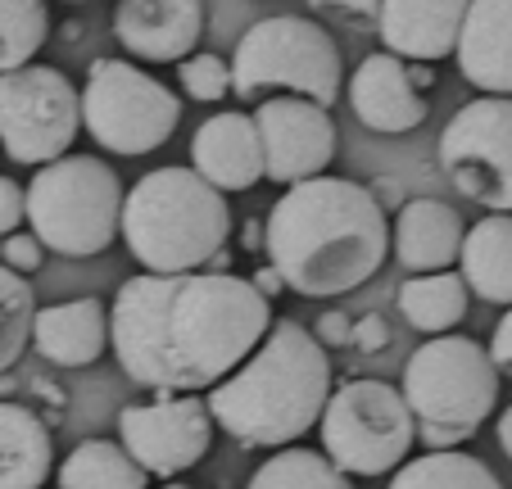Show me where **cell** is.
Instances as JSON below:
<instances>
[{"instance_id":"1","label":"cell","mask_w":512,"mask_h":489,"mask_svg":"<svg viewBox=\"0 0 512 489\" xmlns=\"http://www.w3.org/2000/svg\"><path fill=\"white\" fill-rule=\"evenodd\" d=\"M268 331L272 299L236 272H141L109 308L118 367L159 394L227 381Z\"/></svg>"},{"instance_id":"2","label":"cell","mask_w":512,"mask_h":489,"mask_svg":"<svg viewBox=\"0 0 512 489\" xmlns=\"http://www.w3.org/2000/svg\"><path fill=\"white\" fill-rule=\"evenodd\" d=\"M268 263L286 290L304 299L349 295L372 281L390 254L386 204L345 177H309L286 186L268 209Z\"/></svg>"},{"instance_id":"3","label":"cell","mask_w":512,"mask_h":489,"mask_svg":"<svg viewBox=\"0 0 512 489\" xmlns=\"http://www.w3.org/2000/svg\"><path fill=\"white\" fill-rule=\"evenodd\" d=\"M218 431L250 449H286L322 422L331 399V358L309 326L272 322L263 345L209 394Z\"/></svg>"},{"instance_id":"4","label":"cell","mask_w":512,"mask_h":489,"mask_svg":"<svg viewBox=\"0 0 512 489\" xmlns=\"http://www.w3.org/2000/svg\"><path fill=\"white\" fill-rule=\"evenodd\" d=\"M232 236L227 191L195 168H155L123 200V240L145 272H195Z\"/></svg>"},{"instance_id":"5","label":"cell","mask_w":512,"mask_h":489,"mask_svg":"<svg viewBox=\"0 0 512 489\" xmlns=\"http://www.w3.org/2000/svg\"><path fill=\"white\" fill-rule=\"evenodd\" d=\"M123 182L96 154H64L41 163L28 182L32 236L55 254L91 259L123 236Z\"/></svg>"},{"instance_id":"6","label":"cell","mask_w":512,"mask_h":489,"mask_svg":"<svg viewBox=\"0 0 512 489\" xmlns=\"http://www.w3.org/2000/svg\"><path fill=\"white\" fill-rule=\"evenodd\" d=\"M290 91L309 96L318 105H336L345 87V64L331 32L300 14H272L259 19L232 55V91L241 100H254L259 91Z\"/></svg>"},{"instance_id":"7","label":"cell","mask_w":512,"mask_h":489,"mask_svg":"<svg viewBox=\"0 0 512 489\" xmlns=\"http://www.w3.org/2000/svg\"><path fill=\"white\" fill-rule=\"evenodd\" d=\"M322 453L349 476H390L408 462L417 444V417L404 390L386 381H349L331 390L318 422Z\"/></svg>"},{"instance_id":"8","label":"cell","mask_w":512,"mask_h":489,"mask_svg":"<svg viewBox=\"0 0 512 489\" xmlns=\"http://www.w3.org/2000/svg\"><path fill=\"white\" fill-rule=\"evenodd\" d=\"M499 367L472 336H435L404 367V399L417 426H449L467 440L499 403Z\"/></svg>"},{"instance_id":"9","label":"cell","mask_w":512,"mask_h":489,"mask_svg":"<svg viewBox=\"0 0 512 489\" xmlns=\"http://www.w3.org/2000/svg\"><path fill=\"white\" fill-rule=\"evenodd\" d=\"M182 123V100L173 87L127 59H96L82 87V127L109 154H150L168 145Z\"/></svg>"},{"instance_id":"10","label":"cell","mask_w":512,"mask_h":489,"mask_svg":"<svg viewBox=\"0 0 512 489\" xmlns=\"http://www.w3.org/2000/svg\"><path fill=\"white\" fill-rule=\"evenodd\" d=\"M82 132V91L50 64L0 73V150L23 168L55 163Z\"/></svg>"},{"instance_id":"11","label":"cell","mask_w":512,"mask_h":489,"mask_svg":"<svg viewBox=\"0 0 512 489\" xmlns=\"http://www.w3.org/2000/svg\"><path fill=\"white\" fill-rule=\"evenodd\" d=\"M440 168L472 204L512 213V96H481L458 109L440 132Z\"/></svg>"},{"instance_id":"12","label":"cell","mask_w":512,"mask_h":489,"mask_svg":"<svg viewBox=\"0 0 512 489\" xmlns=\"http://www.w3.org/2000/svg\"><path fill=\"white\" fill-rule=\"evenodd\" d=\"M118 440L150 476L173 480L191 471L213 444L209 399L159 394L155 403H127L118 413Z\"/></svg>"},{"instance_id":"13","label":"cell","mask_w":512,"mask_h":489,"mask_svg":"<svg viewBox=\"0 0 512 489\" xmlns=\"http://www.w3.org/2000/svg\"><path fill=\"white\" fill-rule=\"evenodd\" d=\"M254 123L263 136V159H268V182L295 186L322 177L336 159V123L331 109L309 96H272L254 109Z\"/></svg>"},{"instance_id":"14","label":"cell","mask_w":512,"mask_h":489,"mask_svg":"<svg viewBox=\"0 0 512 489\" xmlns=\"http://www.w3.org/2000/svg\"><path fill=\"white\" fill-rule=\"evenodd\" d=\"M114 37L145 64H182L204 37V0H118Z\"/></svg>"},{"instance_id":"15","label":"cell","mask_w":512,"mask_h":489,"mask_svg":"<svg viewBox=\"0 0 512 489\" xmlns=\"http://www.w3.org/2000/svg\"><path fill=\"white\" fill-rule=\"evenodd\" d=\"M349 109L363 127L386 136H404L426 123V91L413 82L408 64L390 50H377L349 77Z\"/></svg>"},{"instance_id":"16","label":"cell","mask_w":512,"mask_h":489,"mask_svg":"<svg viewBox=\"0 0 512 489\" xmlns=\"http://www.w3.org/2000/svg\"><path fill=\"white\" fill-rule=\"evenodd\" d=\"M191 168L227 195L259 186L268 177L259 123L241 109H223V114L204 118L191 136Z\"/></svg>"},{"instance_id":"17","label":"cell","mask_w":512,"mask_h":489,"mask_svg":"<svg viewBox=\"0 0 512 489\" xmlns=\"http://www.w3.org/2000/svg\"><path fill=\"white\" fill-rule=\"evenodd\" d=\"M467 10H472V0H381V46L399 59L440 64L458 50Z\"/></svg>"},{"instance_id":"18","label":"cell","mask_w":512,"mask_h":489,"mask_svg":"<svg viewBox=\"0 0 512 489\" xmlns=\"http://www.w3.org/2000/svg\"><path fill=\"white\" fill-rule=\"evenodd\" d=\"M454 59L485 96H512V0H472Z\"/></svg>"},{"instance_id":"19","label":"cell","mask_w":512,"mask_h":489,"mask_svg":"<svg viewBox=\"0 0 512 489\" xmlns=\"http://www.w3.org/2000/svg\"><path fill=\"white\" fill-rule=\"evenodd\" d=\"M463 218L440 200H408L399 204V218L390 227V250L399 254L408 272H445L463 254Z\"/></svg>"},{"instance_id":"20","label":"cell","mask_w":512,"mask_h":489,"mask_svg":"<svg viewBox=\"0 0 512 489\" xmlns=\"http://www.w3.org/2000/svg\"><path fill=\"white\" fill-rule=\"evenodd\" d=\"M37 354L55 367H91L109 345V313L100 299H64V304L37 308L32 322Z\"/></svg>"},{"instance_id":"21","label":"cell","mask_w":512,"mask_h":489,"mask_svg":"<svg viewBox=\"0 0 512 489\" xmlns=\"http://www.w3.org/2000/svg\"><path fill=\"white\" fill-rule=\"evenodd\" d=\"M55 471L50 426L32 408L0 399V489H41Z\"/></svg>"},{"instance_id":"22","label":"cell","mask_w":512,"mask_h":489,"mask_svg":"<svg viewBox=\"0 0 512 489\" xmlns=\"http://www.w3.org/2000/svg\"><path fill=\"white\" fill-rule=\"evenodd\" d=\"M458 272L476 299L512 308V213H490L467 231Z\"/></svg>"},{"instance_id":"23","label":"cell","mask_w":512,"mask_h":489,"mask_svg":"<svg viewBox=\"0 0 512 489\" xmlns=\"http://www.w3.org/2000/svg\"><path fill=\"white\" fill-rule=\"evenodd\" d=\"M467 299H472V286L463 281V272H413L399 286V313L426 336H449L467 317Z\"/></svg>"},{"instance_id":"24","label":"cell","mask_w":512,"mask_h":489,"mask_svg":"<svg viewBox=\"0 0 512 489\" xmlns=\"http://www.w3.org/2000/svg\"><path fill=\"white\" fill-rule=\"evenodd\" d=\"M59 489H150V471L123 449V440H82L55 471Z\"/></svg>"},{"instance_id":"25","label":"cell","mask_w":512,"mask_h":489,"mask_svg":"<svg viewBox=\"0 0 512 489\" xmlns=\"http://www.w3.org/2000/svg\"><path fill=\"white\" fill-rule=\"evenodd\" d=\"M386 489H503L499 476L481 458L458 449H426L422 458L404 462Z\"/></svg>"},{"instance_id":"26","label":"cell","mask_w":512,"mask_h":489,"mask_svg":"<svg viewBox=\"0 0 512 489\" xmlns=\"http://www.w3.org/2000/svg\"><path fill=\"white\" fill-rule=\"evenodd\" d=\"M245 489H354V480H349V471H340L327 453L286 444V449H277L254 471Z\"/></svg>"},{"instance_id":"27","label":"cell","mask_w":512,"mask_h":489,"mask_svg":"<svg viewBox=\"0 0 512 489\" xmlns=\"http://www.w3.org/2000/svg\"><path fill=\"white\" fill-rule=\"evenodd\" d=\"M50 37L46 0H0V73L37 59Z\"/></svg>"},{"instance_id":"28","label":"cell","mask_w":512,"mask_h":489,"mask_svg":"<svg viewBox=\"0 0 512 489\" xmlns=\"http://www.w3.org/2000/svg\"><path fill=\"white\" fill-rule=\"evenodd\" d=\"M32 322H37L32 286L23 281V272L0 263V372H10L23 358V349L32 340Z\"/></svg>"},{"instance_id":"29","label":"cell","mask_w":512,"mask_h":489,"mask_svg":"<svg viewBox=\"0 0 512 489\" xmlns=\"http://www.w3.org/2000/svg\"><path fill=\"white\" fill-rule=\"evenodd\" d=\"M177 77H182V91L200 105H213L232 91V59L223 55H209V50H195L177 64Z\"/></svg>"},{"instance_id":"30","label":"cell","mask_w":512,"mask_h":489,"mask_svg":"<svg viewBox=\"0 0 512 489\" xmlns=\"http://www.w3.org/2000/svg\"><path fill=\"white\" fill-rule=\"evenodd\" d=\"M41 259H46V245H41L32 231H14V236H5V263H10L14 272H37Z\"/></svg>"},{"instance_id":"31","label":"cell","mask_w":512,"mask_h":489,"mask_svg":"<svg viewBox=\"0 0 512 489\" xmlns=\"http://www.w3.org/2000/svg\"><path fill=\"white\" fill-rule=\"evenodd\" d=\"M23 218H28V191L14 177H0V236H14Z\"/></svg>"},{"instance_id":"32","label":"cell","mask_w":512,"mask_h":489,"mask_svg":"<svg viewBox=\"0 0 512 489\" xmlns=\"http://www.w3.org/2000/svg\"><path fill=\"white\" fill-rule=\"evenodd\" d=\"M349 345H358L363 354H377V349H386L390 345V326H386V317H377V313H363L354 322V340Z\"/></svg>"},{"instance_id":"33","label":"cell","mask_w":512,"mask_h":489,"mask_svg":"<svg viewBox=\"0 0 512 489\" xmlns=\"http://www.w3.org/2000/svg\"><path fill=\"white\" fill-rule=\"evenodd\" d=\"M490 358H494V367H499V372L512 381V308L499 317V326H494V336H490Z\"/></svg>"},{"instance_id":"34","label":"cell","mask_w":512,"mask_h":489,"mask_svg":"<svg viewBox=\"0 0 512 489\" xmlns=\"http://www.w3.org/2000/svg\"><path fill=\"white\" fill-rule=\"evenodd\" d=\"M313 336H318L322 345H349V340H354V326H349L345 313H322L318 326H313Z\"/></svg>"},{"instance_id":"35","label":"cell","mask_w":512,"mask_h":489,"mask_svg":"<svg viewBox=\"0 0 512 489\" xmlns=\"http://www.w3.org/2000/svg\"><path fill=\"white\" fill-rule=\"evenodd\" d=\"M313 10H340V14H381V0H309Z\"/></svg>"},{"instance_id":"36","label":"cell","mask_w":512,"mask_h":489,"mask_svg":"<svg viewBox=\"0 0 512 489\" xmlns=\"http://www.w3.org/2000/svg\"><path fill=\"white\" fill-rule=\"evenodd\" d=\"M254 286H259L263 295L272 299V295H281V290H286V281H281V272L268 263V268H259V272H254Z\"/></svg>"},{"instance_id":"37","label":"cell","mask_w":512,"mask_h":489,"mask_svg":"<svg viewBox=\"0 0 512 489\" xmlns=\"http://www.w3.org/2000/svg\"><path fill=\"white\" fill-rule=\"evenodd\" d=\"M241 240H245V250H263V240H268V222H245L241 227Z\"/></svg>"},{"instance_id":"38","label":"cell","mask_w":512,"mask_h":489,"mask_svg":"<svg viewBox=\"0 0 512 489\" xmlns=\"http://www.w3.org/2000/svg\"><path fill=\"white\" fill-rule=\"evenodd\" d=\"M494 435H499V449L512 458V403L499 413V422H494Z\"/></svg>"},{"instance_id":"39","label":"cell","mask_w":512,"mask_h":489,"mask_svg":"<svg viewBox=\"0 0 512 489\" xmlns=\"http://www.w3.org/2000/svg\"><path fill=\"white\" fill-rule=\"evenodd\" d=\"M408 73H413V82H417V87H431V82H435V73H431V64H417V59H408Z\"/></svg>"},{"instance_id":"40","label":"cell","mask_w":512,"mask_h":489,"mask_svg":"<svg viewBox=\"0 0 512 489\" xmlns=\"http://www.w3.org/2000/svg\"><path fill=\"white\" fill-rule=\"evenodd\" d=\"M372 195H377V200H386V204H399V191H395V186H377Z\"/></svg>"},{"instance_id":"41","label":"cell","mask_w":512,"mask_h":489,"mask_svg":"<svg viewBox=\"0 0 512 489\" xmlns=\"http://www.w3.org/2000/svg\"><path fill=\"white\" fill-rule=\"evenodd\" d=\"M5 394H10V376L0 372V399H5Z\"/></svg>"},{"instance_id":"42","label":"cell","mask_w":512,"mask_h":489,"mask_svg":"<svg viewBox=\"0 0 512 489\" xmlns=\"http://www.w3.org/2000/svg\"><path fill=\"white\" fill-rule=\"evenodd\" d=\"M164 489H191V485H164Z\"/></svg>"},{"instance_id":"43","label":"cell","mask_w":512,"mask_h":489,"mask_svg":"<svg viewBox=\"0 0 512 489\" xmlns=\"http://www.w3.org/2000/svg\"><path fill=\"white\" fill-rule=\"evenodd\" d=\"M73 5H82V0H73Z\"/></svg>"}]
</instances>
